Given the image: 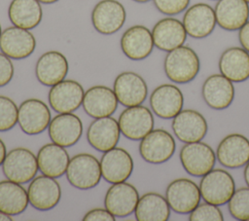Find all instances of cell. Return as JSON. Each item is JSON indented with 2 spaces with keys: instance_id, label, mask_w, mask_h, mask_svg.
<instances>
[{
  "instance_id": "obj_1",
  "label": "cell",
  "mask_w": 249,
  "mask_h": 221,
  "mask_svg": "<svg viewBox=\"0 0 249 221\" xmlns=\"http://www.w3.org/2000/svg\"><path fill=\"white\" fill-rule=\"evenodd\" d=\"M200 62L196 53L188 46H180L164 57L163 69L166 77L173 83L187 84L199 72Z\"/></svg>"
},
{
  "instance_id": "obj_2",
  "label": "cell",
  "mask_w": 249,
  "mask_h": 221,
  "mask_svg": "<svg viewBox=\"0 0 249 221\" xmlns=\"http://www.w3.org/2000/svg\"><path fill=\"white\" fill-rule=\"evenodd\" d=\"M66 177L68 182L80 190L94 188L102 177L100 161L89 153H80L69 161Z\"/></svg>"
},
{
  "instance_id": "obj_3",
  "label": "cell",
  "mask_w": 249,
  "mask_h": 221,
  "mask_svg": "<svg viewBox=\"0 0 249 221\" xmlns=\"http://www.w3.org/2000/svg\"><path fill=\"white\" fill-rule=\"evenodd\" d=\"M198 187L202 200L218 206L227 203L235 192L233 177L221 168L211 169L203 175Z\"/></svg>"
},
{
  "instance_id": "obj_4",
  "label": "cell",
  "mask_w": 249,
  "mask_h": 221,
  "mask_svg": "<svg viewBox=\"0 0 249 221\" xmlns=\"http://www.w3.org/2000/svg\"><path fill=\"white\" fill-rule=\"evenodd\" d=\"M37 156L24 147H17L7 152L2 164L5 177L11 181L24 184L31 181L38 171Z\"/></svg>"
},
{
  "instance_id": "obj_5",
  "label": "cell",
  "mask_w": 249,
  "mask_h": 221,
  "mask_svg": "<svg viewBox=\"0 0 249 221\" xmlns=\"http://www.w3.org/2000/svg\"><path fill=\"white\" fill-rule=\"evenodd\" d=\"M176 143L173 136L165 129H152L140 140L139 154L150 164L159 165L167 162L174 154Z\"/></svg>"
},
{
  "instance_id": "obj_6",
  "label": "cell",
  "mask_w": 249,
  "mask_h": 221,
  "mask_svg": "<svg viewBox=\"0 0 249 221\" xmlns=\"http://www.w3.org/2000/svg\"><path fill=\"white\" fill-rule=\"evenodd\" d=\"M180 162L184 169L193 176L202 177L216 163V154L213 149L201 141L186 143L180 150Z\"/></svg>"
},
{
  "instance_id": "obj_7",
  "label": "cell",
  "mask_w": 249,
  "mask_h": 221,
  "mask_svg": "<svg viewBox=\"0 0 249 221\" xmlns=\"http://www.w3.org/2000/svg\"><path fill=\"white\" fill-rule=\"evenodd\" d=\"M165 199L174 212L187 214L198 205L201 195L198 185L193 180L178 178L168 184Z\"/></svg>"
},
{
  "instance_id": "obj_8",
  "label": "cell",
  "mask_w": 249,
  "mask_h": 221,
  "mask_svg": "<svg viewBox=\"0 0 249 221\" xmlns=\"http://www.w3.org/2000/svg\"><path fill=\"white\" fill-rule=\"evenodd\" d=\"M121 133L130 140H141L154 129L152 111L143 105L126 107L118 119Z\"/></svg>"
},
{
  "instance_id": "obj_9",
  "label": "cell",
  "mask_w": 249,
  "mask_h": 221,
  "mask_svg": "<svg viewBox=\"0 0 249 221\" xmlns=\"http://www.w3.org/2000/svg\"><path fill=\"white\" fill-rule=\"evenodd\" d=\"M52 120L48 105L38 98L25 99L18 107V124L28 135H36L48 129Z\"/></svg>"
},
{
  "instance_id": "obj_10",
  "label": "cell",
  "mask_w": 249,
  "mask_h": 221,
  "mask_svg": "<svg viewBox=\"0 0 249 221\" xmlns=\"http://www.w3.org/2000/svg\"><path fill=\"white\" fill-rule=\"evenodd\" d=\"M125 18V9L117 0H101L91 12V22L94 29L104 35H111L119 31L124 24Z\"/></svg>"
},
{
  "instance_id": "obj_11",
  "label": "cell",
  "mask_w": 249,
  "mask_h": 221,
  "mask_svg": "<svg viewBox=\"0 0 249 221\" xmlns=\"http://www.w3.org/2000/svg\"><path fill=\"white\" fill-rule=\"evenodd\" d=\"M85 91L75 80H62L52 86L48 99L51 108L56 113H72L83 103Z\"/></svg>"
},
{
  "instance_id": "obj_12",
  "label": "cell",
  "mask_w": 249,
  "mask_h": 221,
  "mask_svg": "<svg viewBox=\"0 0 249 221\" xmlns=\"http://www.w3.org/2000/svg\"><path fill=\"white\" fill-rule=\"evenodd\" d=\"M29 203L37 210L47 211L57 205L61 198V188L55 178L45 175L35 176L27 189Z\"/></svg>"
},
{
  "instance_id": "obj_13",
  "label": "cell",
  "mask_w": 249,
  "mask_h": 221,
  "mask_svg": "<svg viewBox=\"0 0 249 221\" xmlns=\"http://www.w3.org/2000/svg\"><path fill=\"white\" fill-rule=\"evenodd\" d=\"M36 49V39L32 32L18 26H10L2 30L0 51L12 59L28 57Z\"/></svg>"
},
{
  "instance_id": "obj_14",
  "label": "cell",
  "mask_w": 249,
  "mask_h": 221,
  "mask_svg": "<svg viewBox=\"0 0 249 221\" xmlns=\"http://www.w3.org/2000/svg\"><path fill=\"white\" fill-rule=\"evenodd\" d=\"M114 92L119 103L125 107L142 104L147 98L148 87L145 80L137 73L124 71L114 81Z\"/></svg>"
},
{
  "instance_id": "obj_15",
  "label": "cell",
  "mask_w": 249,
  "mask_h": 221,
  "mask_svg": "<svg viewBox=\"0 0 249 221\" xmlns=\"http://www.w3.org/2000/svg\"><path fill=\"white\" fill-rule=\"evenodd\" d=\"M139 198L132 184L125 181L113 183L106 192L104 205L115 217H126L134 212Z\"/></svg>"
},
{
  "instance_id": "obj_16",
  "label": "cell",
  "mask_w": 249,
  "mask_h": 221,
  "mask_svg": "<svg viewBox=\"0 0 249 221\" xmlns=\"http://www.w3.org/2000/svg\"><path fill=\"white\" fill-rule=\"evenodd\" d=\"M102 177L109 183L126 181L133 170V160L124 148L114 147L106 152L100 159Z\"/></svg>"
},
{
  "instance_id": "obj_17",
  "label": "cell",
  "mask_w": 249,
  "mask_h": 221,
  "mask_svg": "<svg viewBox=\"0 0 249 221\" xmlns=\"http://www.w3.org/2000/svg\"><path fill=\"white\" fill-rule=\"evenodd\" d=\"M51 140L64 148L76 144L83 134V123L81 119L72 113H58L48 127Z\"/></svg>"
},
{
  "instance_id": "obj_18",
  "label": "cell",
  "mask_w": 249,
  "mask_h": 221,
  "mask_svg": "<svg viewBox=\"0 0 249 221\" xmlns=\"http://www.w3.org/2000/svg\"><path fill=\"white\" fill-rule=\"evenodd\" d=\"M218 162L228 168H238L249 162V139L240 133L225 136L216 150Z\"/></svg>"
},
{
  "instance_id": "obj_19",
  "label": "cell",
  "mask_w": 249,
  "mask_h": 221,
  "mask_svg": "<svg viewBox=\"0 0 249 221\" xmlns=\"http://www.w3.org/2000/svg\"><path fill=\"white\" fill-rule=\"evenodd\" d=\"M182 22L187 35L195 39H202L210 35L217 23L214 9L206 3H196L189 7Z\"/></svg>"
},
{
  "instance_id": "obj_20",
  "label": "cell",
  "mask_w": 249,
  "mask_h": 221,
  "mask_svg": "<svg viewBox=\"0 0 249 221\" xmlns=\"http://www.w3.org/2000/svg\"><path fill=\"white\" fill-rule=\"evenodd\" d=\"M171 127L175 136L184 143L200 141L208 129L205 118L193 109L181 110L173 118Z\"/></svg>"
},
{
  "instance_id": "obj_21",
  "label": "cell",
  "mask_w": 249,
  "mask_h": 221,
  "mask_svg": "<svg viewBox=\"0 0 249 221\" xmlns=\"http://www.w3.org/2000/svg\"><path fill=\"white\" fill-rule=\"evenodd\" d=\"M184 96L181 90L172 84L157 87L150 95V106L155 115L161 119L174 118L183 108Z\"/></svg>"
},
{
  "instance_id": "obj_22",
  "label": "cell",
  "mask_w": 249,
  "mask_h": 221,
  "mask_svg": "<svg viewBox=\"0 0 249 221\" xmlns=\"http://www.w3.org/2000/svg\"><path fill=\"white\" fill-rule=\"evenodd\" d=\"M120 44L124 55L131 60L145 59L155 46L152 31L140 24L127 28L122 35Z\"/></svg>"
},
{
  "instance_id": "obj_23",
  "label": "cell",
  "mask_w": 249,
  "mask_h": 221,
  "mask_svg": "<svg viewBox=\"0 0 249 221\" xmlns=\"http://www.w3.org/2000/svg\"><path fill=\"white\" fill-rule=\"evenodd\" d=\"M118 121L111 117L94 119L88 128L87 140L89 144L99 152H106L117 146L120 139Z\"/></svg>"
},
{
  "instance_id": "obj_24",
  "label": "cell",
  "mask_w": 249,
  "mask_h": 221,
  "mask_svg": "<svg viewBox=\"0 0 249 221\" xmlns=\"http://www.w3.org/2000/svg\"><path fill=\"white\" fill-rule=\"evenodd\" d=\"M69 70L66 56L58 51H48L37 60L35 75L44 86L52 87L65 79Z\"/></svg>"
},
{
  "instance_id": "obj_25",
  "label": "cell",
  "mask_w": 249,
  "mask_h": 221,
  "mask_svg": "<svg viewBox=\"0 0 249 221\" xmlns=\"http://www.w3.org/2000/svg\"><path fill=\"white\" fill-rule=\"evenodd\" d=\"M118 99L114 90L106 86H93L85 92L83 108L91 118L108 117L118 108Z\"/></svg>"
},
{
  "instance_id": "obj_26",
  "label": "cell",
  "mask_w": 249,
  "mask_h": 221,
  "mask_svg": "<svg viewBox=\"0 0 249 221\" xmlns=\"http://www.w3.org/2000/svg\"><path fill=\"white\" fill-rule=\"evenodd\" d=\"M205 103L212 109L228 108L234 98V87L231 80L224 75L213 74L207 77L201 89Z\"/></svg>"
},
{
  "instance_id": "obj_27",
  "label": "cell",
  "mask_w": 249,
  "mask_h": 221,
  "mask_svg": "<svg viewBox=\"0 0 249 221\" xmlns=\"http://www.w3.org/2000/svg\"><path fill=\"white\" fill-rule=\"evenodd\" d=\"M154 45L164 52H170L182 46L187 38L183 22L174 18L160 19L152 29Z\"/></svg>"
},
{
  "instance_id": "obj_28",
  "label": "cell",
  "mask_w": 249,
  "mask_h": 221,
  "mask_svg": "<svg viewBox=\"0 0 249 221\" xmlns=\"http://www.w3.org/2000/svg\"><path fill=\"white\" fill-rule=\"evenodd\" d=\"M214 12L218 25L228 31L239 30L249 20V3L245 0H218Z\"/></svg>"
},
{
  "instance_id": "obj_29",
  "label": "cell",
  "mask_w": 249,
  "mask_h": 221,
  "mask_svg": "<svg viewBox=\"0 0 249 221\" xmlns=\"http://www.w3.org/2000/svg\"><path fill=\"white\" fill-rule=\"evenodd\" d=\"M219 70L231 82L246 81L249 78V53L240 47L225 50L219 59Z\"/></svg>"
},
{
  "instance_id": "obj_30",
  "label": "cell",
  "mask_w": 249,
  "mask_h": 221,
  "mask_svg": "<svg viewBox=\"0 0 249 221\" xmlns=\"http://www.w3.org/2000/svg\"><path fill=\"white\" fill-rule=\"evenodd\" d=\"M70 158L66 149L53 142L43 145L37 153L39 170L48 176L57 178L66 173Z\"/></svg>"
},
{
  "instance_id": "obj_31",
  "label": "cell",
  "mask_w": 249,
  "mask_h": 221,
  "mask_svg": "<svg viewBox=\"0 0 249 221\" xmlns=\"http://www.w3.org/2000/svg\"><path fill=\"white\" fill-rule=\"evenodd\" d=\"M8 17L15 26L30 30L41 22L43 10L38 0H12Z\"/></svg>"
},
{
  "instance_id": "obj_32",
  "label": "cell",
  "mask_w": 249,
  "mask_h": 221,
  "mask_svg": "<svg viewBox=\"0 0 249 221\" xmlns=\"http://www.w3.org/2000/svg\"><path fill=\"white\" fill-rule=\"evenodd\" d=\"M134 214L138 221H166L170 216V206L165 197L148 192L139 198Z\"/></svg>"
},
{
  "instance_id": "obj_33",
  "label": "cell",
  "mask_w": 249,
  "mask_h": 221,
  "mask_svg": "<svg viewBox=\"0 0 249 221\" xmlns=\"http://www.w3.org/2000/svg\"><path fill=\"white\" fill-rule=\"evenodd\" d=\"M29 203L27 191L21 184L9 179L0 181V210L18 215L23 212Z\"/></svg>"
},
{
  "instance_id": "obj_34",
  "label": "cell",
  "mask_w": 249,
  "mask_h": 221,
  "mask_svg": "<svg viewBox=\"0 0 249 221\" xmlns=\"http://www.w3.org/2000/svg\"><path fill=\"white\" fill-rule=\"evenodd\" d=\"M231 215L240 221H249V187H241L228 202Z\"/></svg>"
},
{
  "instance_id": "obj_35",
  "label": "cell",
  "mask_w": 249,
  "mask_h": 221,
  "mask_svg": "<svg viewBox=\"0 0 249 221\" xmlns=\"http://www.w3.org/2000/svg\"><path fill=\"white\" fill-rule=\"evenodd\" d=\"M18 107L13 99L0 95V131H8L18 124Z\"/></svg>"
},
{
  "instance_id": "obj_36",
  "label": "cell",
  "mask_w": 249,
  "mask_h": 221,
  "mask_svg": "<svg viewBox=\"0 0 249 221\" xmlns=\"http://www.w3.org/2000/svg\"><path fill=\"white\" fill-rule=\"evenodd\" d=\"M190 221H223L224 216L218 205L203 203H198V205L190 212Z\"/></svg>"
},
{
  "instance_id": "obj_37",
  "label": "cell",
  "mask_w": 249,
  "mask_h": 221,
  "mask_svg": "<svg viewBox=\"0 0 249 221\" xmlns=\"http://www.w3.org/2000/svg\"><path fill=\"white\" fill-rule=\"evenodd\" d=\"M154 4L161 14L175 16L188 8L190 0H154Z\"/></svg>"
},
{
  "instance_id": "obj_38",
  "label": "cell",
  "mask_w": 249,
  "mask_h": 221,
  "mask_svg": "<svg viewBox=\"0 0 249 221\" xmlns=\"http://www.w3.org/2000/svg\"><path fill=\"white\" fill-rule=\"evenodd\" d=\"M14 64L12 58L0 53V88L8 85L14 77Z\"/></svg>"
},
{
  "instance_id": "obj_39",
  "label": "cell",
  "mask_w": 249,
  "mask_h": 221,
  "mask_svg": "<svg viewBox=\"0 0 249 221\" xmlns=\"http://www.w3.org/2000/svg\"><path fill=\"white\" fill-rule=\"evenodd\" d=\"M84 221H115V216L107 208H93L83 217Z\"/></svg>"
},
{
  "instance_id": "obj_40",
  "label": "cell",
  "mask_w": 249,
  "mask_h": 221,
  "mask_svg": "<svg viewBox=\"0 0 249 221\" xmlns=\"http://www.w3.org/2000/svg\"><path fill=\"white\" fill-rule=\"evenodd\" d=\"M238 40L241 47L249 53V20L239 29Z\"/></svg>"
},
{
  "instance_id": "obj_41",
  "label": "cell",
  "mask_w": 249,
  "mask_h": 221,
  "mask_svg": "<svg viewBox=\"0 0 249 221\" xmlns=\"http://www.w3.org/2000/svg\"><path fill=\"white\" fill-rule=\"evenodd\" d=\"M7 155V149L4 141L0 138V166H2L5 158Z\"/></svg>"
},
{
  "instance_id": "obj_42",
  "label": "cell",
  "mask_w": 249,
  "mask_h": 221,
  "mask_svg": "<svg viewBox=\"0 0 249 221\" xmlns=\"http://www.w3.org/2000/svg\"><path fill=\"white\" fill-rule=\"evenodd\" d=\"M243 175H244V180L246 182V185L249 187V162L245 165Z\"/></svg>"
},
{
  "instance_id": "obj_43",
  "label": "cell",
  "mask_w": 249,
  "mask_h": 221,
  "mask_svg": "<svg viewBox=\"0 0 249 221\" xmlns=\"http://www.w3.org/2000/svg\"><path fill=\"white\" fill-rule=\"evenodd\" d=\"M13 217L10 214H7L0 210V221H13Z\"/></svg>"
},
{
  "instance_id": "obj_44",
  "label": "cell",
  "mask_w": 249,
  "mask_h": 221,
  "mask_svg": "<svg viewBox=\"0 0 249 221\" xmlns=\"http://www.w3.org/2000/svg\"><path fill=\"white\" fill-rule=\"evenodd\" d=\"M40 3H43V4H53V3H55L57 2L58 0H38Z\"/></svg>"
},
{
  "instance_id": "obj_45",
  "label": "cell",
  "mask_w": 249,
  "mask_h": 221,
  "mask_svg": "<svg viewBox=\"0 0 249 221\" xmlns=\"http://www.w3.org/2000/svg\"><path fill=\"white\" fill-rule=\"evenodd\" d=\"M132 1L138 2V3H146V2H148V1H150V0H132Z\"/></svg>"
},
{
  "instance_id": "obj_46",
  "label": "cell",
  "mask_w": 249,
  "mask_h": 221,
  "mask_svg": "<svg viewBox=\"0 0 249 221\" xmlns=\"http://www.w3.org/2000/svg\"><path fill=\"white\" fill-rule=\"evenodd\" d=\"M1 33H2V28H1V24H0V36H1Z\"/></svg>"
},
{
  "instance_id": "obj_47",
  "label": "cell",
  "mask_w": 249,
  "mask_h": 221,
  "mask_svg": "<svg viewBox=\"0 0 249 221\" xmlns=\"http://www.w3.org/2000/svg\"><path fill=\"white\" fill-rule=\"evenodd\" d=\"M245 1H246V2H247V3H249V0H245Z\"/></svg>"
}]
</instances>
